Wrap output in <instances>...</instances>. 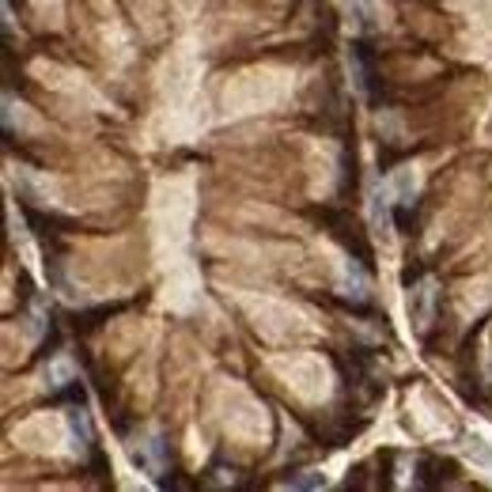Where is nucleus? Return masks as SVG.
<instances>
[{
    "label": "nucleus",
    "instance_id": "obj_1",
    "mask_svg": "<svg viewBox=\"0 0 492 492\" xmlns=\"http://www.w3.org/2000/svg\"><path fill=\"white\" fill-rule=\"evenodd\" d=\"M133 458H137V466H144L148 474H163V462H167V444H163V435H152L141 451H133Z\"/></svg>",
    "mask_w": 492,
    "mask_h": 492
},
{
    "label": "nucleus",
    "instance_id": "obj_3",
    "mask_svg": "<svg viewBox=\"0 0 492 492\" xmlns=\"http://www.w3.org/2000/svg\"><path fill=\"white\" fill-rule=\"evenodd\" d=\"M288 485H292V488H322V485H326V477H322V474H310V477H288Z\"/></svg>",
    "mask_w": 492,
    "mask_h": 492
},
{
    "label": "nucleus",
    "instance_id": "obj_2",
    "mask_svg": "<svg viewBox=\"0 0 492 492\" xmlns=\"http://www.w3.org/2000/svg\"><path fill=\"white\" fill-rule=\"evenodd\" d=\"M352 5V16H356V23L364 31H372L375 27V0H349Z\"/></svg>",
    "mask_w": 492,
    "mask_h": 492
}]
</instances>
